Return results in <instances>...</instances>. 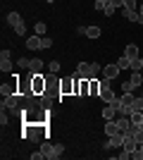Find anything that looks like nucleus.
<instances>
[{"mask_svg":"<svg viewBox=\"0 0 143 160\" xmlns=\"http://www.w3.org/2000/svg\"><path fill=\"white\" fill-rule=\"evenodd\" d=\"M41 153H43V158L55 160V158H62V153H64V146H62V143H50V141H41Z\"/></svg>","mask_w":143,"mask_h":160,"instance_id":"obj_1","label":"nucleus"},{"mask_svg":"<svg viewBox=\"0 0 143 160\" xmlns=\"http://www.w3.org/2000/svg\"><path fill=\"white\" fill-rule=\"evenodd\" d=\"M98 72H100V65H98V62H79V65H76V74L83 77V79H93Z\"/></svg>","mask_w":143,"mask_h":160,"instance_id":"obj_2","label":"nucleus"},{"mask_svg":"<svg viewBox=\"0 0 143 160\" xmlns=\"http://www.w3.org/2000/svg\"><path fill=\"white\" fill-rule=\"evenodd\" d=\"M31 88H34V96H43L48 91V77H43V72L41 74L31 72Z\"/></svg>","mask_w":143,"mask_h":160,"instance_id":"obj_3","label":"nucleus"},{"mask_svg":"<svg viewBox=\"0 0 143 160\" xmlns=\"http://www.w3.org/2000/svg\"><path fill=\"white\" fill-rule=\"evenodd\" d=\"M17 84H19V93L24 98H31L34 96V88H31V72H26V77H17Z\"/></svg>","mask_w":143,"mask_h":160,"instance_id":"obj_4","label":"nucleus"},{"mask_svg":"<svg viewBox=\"0 0 143 160\" xmlns=\"http://www.w3.org/2000/svg\"><path fill=\"white\" fill-rule=\"evenodd\" d=\"M2 105H5L7 110H10V112H12V110H19V108L24 105V96H21V93L5 96V98H2Z\"/></svg>","mask_w":143,"mask_h":160,"instance_id":"obj_5","label":"nucleus"},{"mask_svg":"<svg viewBox=\"0 0 143 160\" xmlns=\"http://www.w3.org/2000/svg\"><path fill=\"white\" fill-rule=\"evenodd\" d=\"M124 136H126V132H119L115 134V136H107V141H105V151H112V148H122L124 146Z\"/></svg>","mask_w":143,"mask_h":160,"instance_id":"obj_6","label":"nucleus"},{"mask_svg":"<svg viewBox=\"0 0 143 160\" xmlns=\"http://www.w3.org/2000/svg\"><path fill=\"white\" fill-rule=\"evenodd\" d=\"M74 77H64L60 79V96H74Z\"/></svg>","mask_w":143,"mask_h":160,"instance_id":"obj_7","label":"nucleus"},{"mask_svg":"<svg viewBox=\"0 0 143 160\" xmlns=\"http://www.w3.org/2000/svg\"><path fill=\"white\" fill-rule=\"evenodd\" d=\"M119 72H122V69H119V65H117V62L102 67V77H107V79H117V77H119Z\"/></svg>","mask_w":143,"mask_h":160,"instance_id":"obj_8","label":"nucleus"},{"mask_svg":"<svg viewBox=\"0 0 143 160\" xmlns=\"http://www.w3.org/2000/svg\"><path fill=\"white\" fill-rule=\"evenodd\" d=\"M43 48V36H29L26 38V50H41Z\"/></svg>","mask_w":143,"mask_h":160,"instance_id":"obj_9","label":"nucleus"},{"mask_svg":"<svg viewBox=\"0 0 143 160\" xmlns=\"http://www.w3.org/2000/svg\"><path fill=\"white\" fill-rule=\"evenodd\" d=\"M100 115H102V120H105V122H107V120H115V117H117V108L112 105V103H107V105L102 108Z\"/></svg>","mask_w":143,"mask_h":160,"instance_id":"obj_10","label":"nucleus"},{"mask_svg":"<svg viewBox=\"0 0 143 160\" xmlns=\"http://www.w3.org/2000/svg\"><path fill=\"white\" fill-rule=\"evenodd\" d=\"M115 134H119V124H117V120H107L105 122V136H115Z\"/></svg>","mask_w":143,"mask_h":160,"instance_id":"obj_11","label":"nucleus"},{"mask_svg":"<svg viewBox=\"0 0 143 160\" xmlns=\"http://www.w3.org/2000/svg\"><path fill=\"white\" fill-rule=\"evenodd\" d=\"M124 151H129V153H134V151H136L138 148V143H136V139H134V136H131V134H126V136H124Z\"/></svg>","mask_w":143,"mask_h":160,"instance_id":"obj_12","label":"nucleus"},{"mask_svg":"<svg viewBox=\"0 0 143 160\" xmlns=\"http://www.w3.org/2000/svg\"><path fill=\"white\" fill-rule=\"evenodd\" d=\"M0 69H2L5 74H12V69H14L12 60H10V58H2V55H0Z\"/></svg>","mask_w":143,"mask_h":160,"instance_id":"obj_13","label":"nucleus"},{"mask_svg":"<svg viewBox=\"0 0 143 160\" xmlns=\"http://www.w3.org/2000/svg\"><path fill=\"white\" fill-rule=\"evenodd\" d=\"M88 81H91L88 96H98V98H100V79H98V77H93V79H88Z\"/></svg>","mask_w":143,"mask_h":160,"instance_id":"obj_14","label":"nucleus"},{"mask_svg":"<svg viewBox=\"0 0 143 160\" xmlns=\"http://www.w3.org/2000/svg\"><path fill=\"white\" fill-rule=\"evenodd\" d=\"M126 134H131L134 139H136V143H143V129L141 127H136V124H131V129Z\"/></svg>","mask_w":143,"mask_h":160,"instance_id":"obj_15","label":"nucleus"},{"mask_svg":"<svg viewBox=\"0 0 143 160\" xmlns=\"http://www.w3.org/2000/svg\"><path fill=\"white\" fill-rule=\"evenodd\" d=\"M83 36L86 38H100V27H86L83 29Z\"/></svg>","mask_w":143,"mask_h":160,"instance_id":"obj_16","label":"nucleus"},{"mask_svg":"<svg viewBox=\"0 0 143 160\" xmlns=\"http://www.w3.org/2000/svg\"><path fill=\"white\" fill-rule=\"evenodd\" d=\"M5 22H7V24H10V27L14 29V27H17V24H21V22H24V19H21V17H19V12H10V14H7V19H5Z\"/></svg>","mask_w":143,"mask_h":160,"instance_id":"obj_17","label":"nucleus"},{"mask_svg":"<svg viewBox=\"0 0 143 160\" xmlns=\"http://www.w3.org/2000/svg\"><path fill=\"white\" fill-rule=\"evenodd\" d=\"M100 98L105 100V103H115V100L119 98V96H117L115 91H112V88H105V91H102V93H100Z\"/></svg>","mask_w":143,"mask_h":160,"instance_id":"obj_18","label":"nucleus"},{"mask_svg":"<svg viewBox=\"0 0 143 160\" xmlns=\"http://www.w3.org/2000/svg\"><path fill=\"white\" fill-rule=\"evenodd\" d=\"M124 55H126V58H131V60H134V58H138V46H136V43H129V46L124 48Z\"/></svg>","mask_w":143,"mask_h":160,"instance_id":"obj_19","label":"nucleus"},{"mask_svg":"<svg viewBox=\"0 0 143 160\" xmlns=\"http://www.w3.org/2000/svg\"><path fill=\"white\" fill-rule=\"evenodd\" d=\"M124 19H129V22H138L141 19V12H138V10H124Z\"/></svg>","mask_w":143,"mask_h":160,"instance_id":"obj_20","label":"nucleus"},{"mask_svg":"<svg viewBox=\"0 0 143 160\" xmlns=\"http://www.w3.org/2000/svg\"><path fill=\"white\" fill-rule=\"evenodd\" d=\"M117 124H119V132H129L131 129V117H119Z\"/></svg>","mask_w":143,"mask_h":160,"instance_id":"obj_21","label":"nucleus"},{"mask_svg":"<svg viewBox=\"0 0 143 160\" xmlns=\"http://www.w3.org/2000/svg\"><path fill=\"white\" fill-rule=\"evenodd\" d=\"M117 65H119V69H131V58H126V55H122V58H119V60H117Z\"/></svg>","mask_w":143,"mask_h":160,"instance_id":"obj_22","label":"nucleus"},{"mask_svg":"<svg viewBox=\"0 0 143 160\" xmlns=\"http://www.w3.org/2000/svg\"><path fill=\"white\" fill-rule=\"evenodd\" d=\"M29 72L41 74V72H43V62H41V60H31V65H29Z\"/></svg>","mask_w":143,"mask_h":160,"instance_id":"obj_23","label":"nucleus"},{"mask_svg":"<svg viewBox=\"0 0 143 160\" xmlns=\"http://www.w3.org/2000/svg\"><path fill=\"white\" fill-rule=\"evenodd\" d=\"M131 110H134V112H143V96H136V98H134Z\"/></svg>","mask_w":143,"mask_h":160,"instance_id":"obj_24","label":"nucleus"},{"mask_svg":"<svg viewBox=\"0 0 143 160\" xmlns=\"http://www.w3.org/2000/svg\"><path fill=\"white\" fill-rule=\"evenodd\" d=\"M141 2H143V0H124V7H122V10H138Z\"/></svg>","mask_w":143,"mask_h":160,"instance_id":"obj_25","label":"nucleus"},{"mask_svg":"<svg viewBox=\"0 0 143 160\" xmlns=\"http://www.w3.org/2000/svg\"><path fill=\"white\" fill-rule=\"evenodd\" d=\"M131 72H143V62H141V58H134V60H131Z\"/></svg>","mask_w":143,"mask_h":160,"instance_id":"obj_26","label":"nucleus"},{"mask_svg":"<svg viewBox=\"0 0 143 160\" xmlns=\"http://www.w3.org/2000/svg\"><path fill=\"white\" fill-rule=\"evenodd\" d=\"M134 98H136L134 93H122V96H119V103H124V105H131V103H134Z\"/></svg>","mask_w":143,"mask_h":160,"instance_id":"obj_27","label":"nucleus"},{"mask_svg":"<svg viewBox=\"0 0 143 160\" xmlns=\"http://www.w3.org/2000/svg\"><path fill=\"white\" fill-rule=\"evenodd\" d=\"M29 65H31V60H29V58H19V60H17V67H19V69H24V72H29Z\"/></svg>","mask_w":143,"mask_h":160,"instance_id":"obj_28","label":"nucleus"},{"mask_svg":"<svg viewBox=\"0 0 143 160\" xmlns=\"http://www.w3.org/2000/svg\"><path fill=\"white\" fill-rule=\"evenodd\" d=\"M7 112H10V110H7V108H5V105L0 108V124H2V127H5L7 122H10V117H7Z\"/></svg>","mask_w":143,"mask_h":160,"instance_id":"obj_29","label":"nucleus"},{"mask_svg":"<svg viewBox=\"0 0 143 160\" xmlns=\"http://www.w3.org/2000/svg\"><path fill=\"white\" fill-rule=\"evenodd\" d=\"M48 27H45V22H36V36H45Z\"/></svg>","mask_w":143,"mask_h":160,"instance_id":"obj_30","label":"nucleus"},{"mask_svg":"<svg viewBox=\"0 0 143 160\" xmlns=\"http://www.w3.org/2000/svg\"><path fill=\"white\" fill-rule=\"evenodd\" d=\"M134 91H136V86L131 84V79H129V81H124V84H122V93H134Z\"/></svg>","mask_w":143,"mask_h":160,"instance_id":"obj_31","label":"nucleus"},{"mask_svg":"<svg viewBox=\"0 0 143 160\" xmlns=\"http://www.w3.org/2000/svg\"><path fill=\"white\" fill-rule=\"evenodd\" d=\"M48 72H50V74H57V72H60V62H57V60L48 62Z\"/></svg>","mask_w":143,"mask_h":160,"instance_id":"obj_32","label":"nucleus"},{"mask_svg":"<svg viewBox=\"0 0 143 160\" xmlns=\"http://www.w3.org/2000/svg\"><path fill=\"white\" fill-rule=\"evenodd\" d=\"M115 12H117V7L112 5V2H107V5H105V10H102V14H105V17H112Z\"/></svg>","mask_w":143,"mask_h":160,"instance_id":"obj_33","label":"nucleus"},{"mask_svg":"<svg viewBox=\"0 0 143 160\" xmlns=\"http://www.w3.org/2000/svg\"><path fill=\"white\" fill-rule=\"evenodd\" d=\"M141 122H143V112H131V124H136V127H138Z\"/></svg>","mask_w":143,"mask_h":160,"instance_id":"obj_34","label":"nucleus"},{"mask_svg":"<svg viewBox=\"0 0 143 160\" xmlns=\"http://www.w3.org/2000/svg\"><path fill=\"white\" fill-rule=\"evenodd\" d=\"M131 158H134V160H143V143H138V148L131 153Z\"/></svg>","mask_w":143,"mask_h":160,"instance_id":"obj_35","label":"nucleus"},{"mask_svg":"<svg viewBox=\"0 0 143 160\" xmlns=\"http://www.w3.org/2000/svg\"><path fill=\"white\" fill-rule=\"evenodd\" d=\"M14 33H17V36H24V33H26V24H24V22L17 24V27H14Z\"/></svg>","mask_w":143,"mask_h":160,"instance_id":"obj_36","label":"nucleus"},{"mask_svg":"<svg viewBox=\"0 0 143 160\" xmlns=\"http://www.w3.org/2000/svg\"><path fill=\"white\" fill-rule=\"evenodd\" d=\"M110 84H112V79H107V77H102V79H100V93L105 91V88H110Z\"/></svg>","mask_w":143,"mask_h":160,"instance_id":"obj_37","label":"nucleus"},{"mask_svg":"<svg viewBox=\"0 0 143 160\" xmlns=\"http://www.w3.org/2000/svg\"><path fill=\"white\" fill-rule=\"evenodd\" d=\"M105 5H107V2H102V0H95V10H98V12H102V10H105Z\"/></svg>","mask_w":143,"mask_h":160,"instance_id":"obj_38","label":"nucleus"},{"mask_svg":"<svg viewBox=\"0 0 143 160\" xmlns=\"http://www.w3.org/2000/svg\"><path fill=\"white\" fill-rule=\"evenodd\" d=\"M43 48H53V38H45V36H43Z\"/></svg>","mask_w":143,"mask_h":160,"instance_id":"obj_39","label":"nucleus"},{"mask_svg":"<svg viewBox=\"0 0 143 160\" xmlns=\"http://www.w3.org/2000/svg\"><path fill=\"white\" fill-rule=\"evenodd\" d=\"M110 2H112L115 7H124V0H110Z\"/></svg>","mask_w":143,"mask_h":160,"instance_id":"obj_40","label":"nucleus"},{"mask_svg":"<svg viewBox=\"0 0 143 160\" xmlns=\"http://www.w3.org/2000/svg\"><path fill=\"white\" fill-rule=\"evenodd\" d=\"M41 158H43L41 151H38V153H31V160H41Z\"/></svg>","mask_w":143,"mask_h":160,"instance_id":"obj_41","label":"nucleus"},{"mask_svg":"<svg viewBox=\"0 0 143 160\" xmlns=\"http://www.w3.org/2000/svg\"><path fill=\"white\" fill-rule=\"evenodd\" d=\"M45 2H48V5H50V2H55V0H45Z\"/></svg>","mask_w":143,"mask_h":160,"instance_id":"obj_42","label":"nucleus"},{"mask_svg":"<svg viewBox=\"0 0 143 160\" xmlns=\"http://www.w3.org/2000/svg\"><path fill=\"white\" fill-rule=\"evenodd\" d=\"M102 2H110V0H102Z\"/></svg>","mask_w":143,"mask_h":160,"instance_id":"obj_43","label":"nucleus"},{"mask_svg":"<svg viewBox=\"0 0 143 160\" xmlns=\"http://www.w3.org/2000/svg\"><path fill=\"white\" fill-rule=\"evenodd\" d=\"M141 62H143V58H141Z\"/></svg>","mask_w":143,"mask_h":160,"instance_id":"obj_44","label":"nucleus"},{"mask_svg":"<svg viewBox=\"0 0 143 160\" xmlns=\"http://www.w3.org/2000/svg\"><path fill=\"white\" fill-rule=\"evenodd\" d=\"M141 96H143V93H141Z\"/></svg>","mask_w":143,"mask_h":160,"instance_id":"obj_45","label":"nucleus"}]
</instances>
